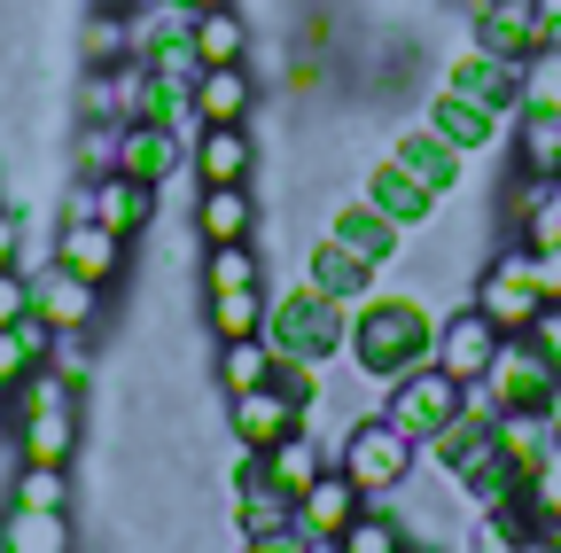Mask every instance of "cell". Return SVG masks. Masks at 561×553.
<instances>
[{"mask_svg": "<svg viewBox=\"0 0 561 553\" xmlns=\"http://www.w3.org/2000/svg\"><path fill=\"white\" fill-rule=\"evenodd\" d=\"M180 9H187V16H195V9H234V0H180Z\"/></svg>", "mask_w": 561, "mask_h": 553, "instance_id": "cell-49", "label": "cell"}, {"mask_svg": "<svg viewBox=\"0 0 561 553\" xmlns=\"http://www.w3.org/2000/svg\"><path fill=\"white\" fill-rule=\"evenodd\" d=\"M507 172L561 180V117L553 110H515L507 117Z\"/></svg>", "mask_w": 561, "mask_h": 553, "instance_id": "cell-24", "label": "cell"}, {"mask_svg": "<svg viewBox=\"0 0 561 553\" xmlns=\"http://www.w3.org/2000/svg\"><path fill=\"white\" fill-rule=\"evenodd\" d=\"M32 320V273L24 265H0V327Z\"/></svg>", "mask_w": 561, "mask_h": 553, "instance_id": "cell-42", "label": "cell"}, {"mask_svg": "<svg viewBox=\"0 0 561 553\" xmlns=\"http://www.w3.org/2000/svg\"><path fill=\"white\" fill-rule=\"evenodd\" d=\"M280 375V352L265 335H227L219 343V390L234 398V390H257V382H273Z\"/></svg>", "mask_w": 561, "mask_h": 553, "instance_id": "cell-31", "label": "cell"}, {"mask_svg": "<svg viewBox=\"0 0 561 553\" xmlns=\"http://www.w3.org/2000/svg\"><path fill=\"white\" fill-rule=\"evenodd\" d=\"M125 55H140V16L133 9H87L79 62H87V71H110V62H125Z\"/></svg>", "mask_w": 561, "mask_h": 553, "instance_id": "cell-28", "label": "cell"}, {"mask_svg": "<svg viewBox=\"0 0 561 553\" xmlns=\"http://www.w3.org/2000/svg\"><path fill=\"white\" fill-rule=\"evenodd\" d=\"M320 234H335L343 250H359L367 265H398L405 257V227H390L382 211H375V203L367 195H343V203H328V219H320Z\"/></svg>", "mask_w": 561, "mask_h": 553, "instance_id": "cell-17", "label": "cell"}, {"mask_svg": "<svg viewBox=\"0 0 561 553\" xmlns=\"http://www.w3.org/2000/svg\"><path fill=\"white\" fill-rule=\"evenodd\" d=\"M523 335H530V352H538V359H546V367L561 375V304H546V312H538V320H530Z\"/></svg>", "mask_w": 561, "mask_h": 553, "instance_id": "cell-44", "label": "cell"}, {"mask_svg": "<svg viewBox=\"0 0 561 553\" xmlns=\"http://www.w3.org/2000/svg\"><path fill=\"white\" fill-rule=\"evenodd\" d=\"M70 219H94L125 242H140L157 219H164V187L133 180V172H102V180H79V195H70Z\"/></svg>", "mask_w": 561, "mask_h": 553, "instance_id": "cell-5", "label": "cell"}, {"mask_svg": "<svg viewBox=\"0 0 561 553\" xmlns=\"http://www.w3.org/2000/svg\"><path fill=\"white\" fill-rule=\"evenodd\" d=\"M460 9H476V0H460Z\"/></svg>", "mask_w": 561, "mask_h": 553, "instance_id": "cell-52", "label": "cell"}, {"mask_svg": "<svg viewBox=\"0 0 561 553\" xmlns=\"http://www.w3.org/2000/svg\"><path fill=\"white\" fill-rule=\"evenodd\" d=\"M546 445H553L546 413H500V460H507L515 475H530V468L546 460Z\"/></svg>", "mask_w": 561, "mask_h": 553, "instance_id": "cell-36", "label": "cell"}, {"mask_svg": "<svg viewBox=\"0 0 561 553\" xmlns=\"http://www.w3.org/2000/svg\"><path fill=\"white\" fill-rule=\"evenodd\" d=\"M125 257H133V242L110 234V227H94V219H62V234H55V265H70L94 289L125 281Z\"/></svg>", "mask_w": 561, "mask_h": 553, "instance_id": "cell-20", "label": "cell"}, {"mask_svg": "<svg viewBox=\"0 0 561 553\" xmlns=\"http://www.w3.org/2000/svg\"><path fill=\"white\" fill-rule=\"evenodd\" d=\"M305 281H312V289H328L335 304L359 312V304L382 289V265H367L359 250H343L335 234H312V250H305Z\"/></svg>", "mask_w": 561, "mask_h": 553, "instance_id": "cell-21", "label": "cell"}, {"mask_svg": "<svg viewBox=\"0 0 561 553\" xmlns=\"http://www.w3.org/2000/svg\"><path fill=\"white\" fill-rule=\"evenodd\" d=\"M9 437H16V460H55L70 468L79 460V390H70L55 367L24 375L9 390Z\"/></svg>", "mask_w": 561, "mask_h": 553, "instance_id": "cell-2", "label": "cell"}, {"mask_svg": "<svg viewBox=\"0 0 561 553\" xmlns=\"http://www.w3.org/2000/svg\"><path fill=\"white\" fill-rule=\"evenodd\" d=\"M538 413H546V429H553V437H561V375H553V382H546V398H538Z\"/></svg>", "mask_w": 561, "mask_h": 553, "instance_id": "cell-48", "label": "cell"}, {"mask_svg": "<svg viewBox=\"0 0 561 553\" xmlns=\"http://www.w3.org/2000/svg\"><path fill=\"white\" fill-rule=\"evenodd\" d=\"M32 312H39L55 335H94V327H102V289L47 257V265H32Z\"/></svg>", "mask_w": 561, "mask_h": 553, "instance_id": "cell-9", "label": "cell"}, {"mask_svg": "<svg viewBox=\"0 0 561 553\" xmlns=\"http://www.w3.org/2000/svg\"><path fill=\"white\" fill-rule=\"evenodd\" d=\"M500 327H491L476 304H460V312H437V367L460 382V390H476L483 375H491V359H500Z\"/></svg>", "mask_w": 561, "mask_h": 553, "instance_id": "cell-10", "label": "cell"}, {"mask_svg": "<svg viewBox=\"0 0 561 553\" xmlns=\"http://www.w3.org/2000/svg\"><path fill=\"white\" fill-rule=\"evenodd\" d=\"M460 405H468V390H460L437 359H430V367H413V375H398V382L382 390V413H390V422H398L413 445H430V437L453 422Z\"/></svg>", "mask_w": 561, "mask_h": 553, "instance_id": "cell-6", "label": "cell"}, {"mask_svg": "<svg viewBox=\"0 0 561 553\" xmlns=\"http://www.w3.org/2000/svg\"><path fill=\"white\" fill-rule=\"evenodd\" d=\"M359 195L375 203V211H382L390 227H405V234H421V227H430V219L445 211V195H430V187H421L398 157H375V164L359 172Z\"/></svg>", "mask_w": 561, "mask_h": 553, "instance_id": "cell-14", "label": "cell"}, {"mask_svg": "<svg viewBox=\"0 0 561 553\" xmlns=\"http://www.w3.org/2000/svg\"><path fill=\"white\" fill-rule=\"evenodd\" d=\"M538 39L561 47V0H538Z\"/></svg>", "mask_w": 561, "mask_h": 553, "instance_id": "cell-47", "label": "cell"}, {"mask_svg": "<svg viewBox=\"0 0 561 553\" xmlns=\"http://www.w3.org/2000/svg\"><path fill=\"white\" fill-rule=\"evenodd\" d=\"M187 157H195V141H187L172 117H157V125H125V141H117V172L149 180V187L187 180Z\"/></svg>", "mask_w": 561, "mask_h": 553, "instance_id": "cell-13", "label": "cell"}, {"mask_svg": "<svg viewBox=\"0 0 561 553\" xmlns=\"http://www.w3.org/2000/svg\"><path fill=\"white\" fill-rule=\"evenodd\" d=\"M421 125H437L453 149H468V157H483V149H507V117L500 110H483V102H468L460 87H445L437 79V94L421 102Z\"/></svg>", "mask_w": 561, "mask_h": 553, "instance_id": "cell-16", "label": "cell"}, {"mask_svg": "<svg viewBox=\"0 0 561 553\" xmlns=\"http://www.w3.org/2000/svg\"><path fill=\"white\" fill-rule=\"evenodd\" d=\"M257 164H265V149L250 125H203L195 157H187L195 187H257Z\"/></svg>", "mask_w": 561, "mask_h": 553, "instance_id": "cell-11", "label": "cell"}, {"mask_svg": "<svg viewBox=\"0 0 561 553\" xmlns=\"http://www.w3.org/2000/svg\"><path fill=\"white\" fill-rule=\"evenodd\" d=\"M187 227L203 250L210 242H265V203H257V187H203Z\"/></svg>", "mask_w": 561, "mask_h": 553, "instance_id": "cell-18", "label": "cell"}, {"mask_svg": "<svg viewBox=\"0 0 561 553\" xmlns=\"http://www.w3.org/2000/svg\"><path fill=\"white\" fill-rule=\"evenodd\" d=\"M523 515H468V553H515L523 545Z\"/></svg>", "mask_w": 561, "mask_h": 553, "instance_id": "cell-40", "label": "cell"}, {"mask_svg": "<svg viewBox=\"0 0 561 553\" xmlns=\"http://www.w3.org/2000/svg\"><path fill=\"white\" fill-rule=\"evenodd\" d=\"M515 71L523 62H500V55H483L476 39L445 62V87H460L468 102H483V110H500V117H515Z\"/></svg>", "mask_w": 561, "mask_h": 553, "instance_id": "cell-25", "label": "cell"}, {"mask_svg": "<svg viewBox=\"0 0 561 553\" xmlns=\"http://www.w3.org/2000/svg\"><path fill=\"white\" fill-rule=\"evenodd\" d=\"M359 515H367V492H359V483H351L343 468H320L305 492H297V515H289V522H297L312 545H335Z\"/></svg>", "mask_w": 561, "mask_h": 553, "instance_id": "cell-12", "label": "cell"}, {"mask_svg": "<svg viewBox=\"0 0 561 553\" xmlns=\"http://www.w3.org/2000/svg\"><path fill=\"white\" fill-rule=\"evenodd\" d=\"M257 281H265L257 242H210V250H203V297H219V289H257Z\"/></svg>", "mask_w": 561, "mask_h": 553, "instance_id": "cell-34", "label": "cell"}, {"mask_svg": "<svg viewBox=\"0 0 561 553\" xmlns=\"http://www.w3.org/2000/svg\"><path fill=\"white\" fill-rule=\"evenodd\" d=\"M413 545V530H405V515H375V499H367V515L351 522L328 553H405Z\"/></svg>", "mask_w": 561, "mask_h": 553, "instance_id": "cell-38", "label": "cell"}, {"mask_svg": "<svg viewBox=\"0 0 561 553\" xmlns=\"http://www.w3.org/2000/svg\"><path fill=\"white\" fill-rule=\"evenodd\" d=\"M9 507L70 515V468H55V460H16V475H9Z\"/></svg>", "mask_w": 561, "mask_h": 553, "instance_id": "cell-33", "label": "cell"}, {"mask_svg": "<svg viewBox=\"0 0 561 553\" xmlns=\"http://www.w3.org/2000/svg\"><path fill=\"white\" fill-rule=\"evenodd\" d=\"M257 468H265V483H280V492H305V483L320 475V468H335V445L320 437V429H297V437H280V445H265L257 452Z\"/></svg>", "mask_w": 561, "mask_h": 553, "instance_id": "cell-26", "label": "cell"}, {"mask_svg": "<svg viewBox=\"0 0 561 553\" xmlns=\"http://www.w3.org/2000/svg\"><path fill=\"white\" fill-rule=\"evenodd\" d=\"M242 553H320L297 522H280V530H257V538H242Z\"/></svg>", "mask_w": 561, "mask_h": 553, "instance_id": "cell-45", "label": "cell"}, {"mask_svg": "<svg viewBox=\"0 0 561 553\" xmlns=\"http://www.w3.org/2000/svg\"><path fill=\"white\" fill-rule=\"evenodd\" d=\"M187 102H195L203 125H257V102H265V94H257V79H250V62H219V71L195 79Z\"/></svg>", "mask_w": 561, "mask_h": 553, "instance_id": "cell-23", "label": "cell"}, {"mask_svg": "<svg viewBox=\"0 0 561 553\" xmlns=\"http://www.w3.org/2000/svg\"><path fill=\"white\" fill-rule=\"evenodd\" d=\"M0 553H79V530L47 507H0Z\"/></svg>", "mask_w": 561, "mask_h": 553, "instance_id": "cell-27", "label": "cell"}, {"mask_svg": "<svg viewBox=\"0 0 561 553\" xmlns=\"http://www.w3.org/2000/svg\"><path fill=\"white\" fill-rule=\"evenodd\" d=\"M405 553H445V545H421V538H413V545H405Z\"/></svg>", "mask_w": 561, "mask_h": 553, "instance_id": "cell-50", "label": "cell"}, {"mask_svg": "<svg viewBox=\"0 0 561 553\" xmlns=\"http://www.w3.org/2000/svg\"><path fill=\"white\" fill-rule=\"evenodd\" d=\"M343 359L359 367V382L390 390L398 375H413V367H430V359H437V312L421 304L413 289H375L359 312H351Z\"/></svg>", "mask_w": 561, "mask_h": 553, "instance_id": "cell-1", "label": "cell"}, {"mask_svg": "<svg viewBox=\"0 0 561 553\" xmlns=\"http://www.w3.org/2000/svg\"><path fill=\"white\" fill-rule=\"evenodd\" d=\"M47 367H55V375H62L70 390H87V382H94V343H87V335H55Z\"/></svg>", "mask_w": 561, "mask_h": 553, "instance_id": "cell-41", "label": "cell"}, {"mask_svg": "<svg viewBox=\"0 0 561 553\" xmlns=\"http://www.w3.org/2000/svg\"><path fill=\"white\" fill-rule=\"evenodd\" d=\"M227 429H234V445L265 452V445H280V437L312 429V405H305L297 390H280V382H257V390H234V398H227Z\"/></svg>", "mask_w": 561, "mask_h": 553, "instance_id": "cell-7", "label": "cell"}, {"mask_svg": "<svg viewBox=\"0 0 561 553\" xmlns=\"http://www.w3.org/2000/svg\"><path fill=\"white\" fill-rule=\"evenodd\" d=\"M265 343L289 367H328V359H343V343H351V304H335L312 281H289L273 297V312H265Z\"/></svg>", "mask_w": 561, "mask_h": 553, "instance_id": "cell-3", "label": "cell"}, {"mask_svg": "<svg viewBox=\"0 0 561 553\" xmlns=\"http://www.w3.org/2000/svg\"><path fill=\"white\" fill-rule=\"evenodd\" d=\"M515 110H553V117H561V47L523 55V71H515Z\"/></svg>", "mask_w": 561, "mask_h": 553, "instance_id": "cell-37", "label": "cell"}, {"mask_svg": "<svg viewBox=\"0 0 561 553\" xmlns=\"http://www.w3.org/2000/svg\"><path fill=\"white\" fill-rule=\"evenodd\" d=\"M265 312H273V289L257 281V289H219V297H203V320H210V335H265Z\"/></svg>", "mask_w": 561, "mask_h": 553, "instance_id": "cell-32", "label": "cell"}, {"mask_svg": "<svg viewBox=\"0 0 561 553\" xmlns=\"http://www.w3.org/2000/svg\"><path fill=\"white\" fill-rule=\"evenodd\" d=\"M117 141H125V125H110V117H87V125H79V149H70L79 180H102V172H117Z\"/></svg>", "mask_w": 561, "mask_h": 553, "instance_id": "cell-39", "label": "cell"}, {"mask_svg": "<svg viewBox=\"0 0 561 553\" xmlns=\"http://www.w3.org/2000/svg\"><path fill=\"white\" fill-rule=\"evenodd\" d=\"M335 468L359 483L367 499H398L405 483L421 475V445L390 422V413H351L343 437H335Z\"/></svg>", "mask_w": 561, "mask_h": 553, "instance_id": "cell-4", "label": "cell"}, {"mask_svg": "<svg viewBox=\"0 0 561 553\" xmlns=\"http://www.w3.org/2000/svg\"><path fill=\"white\" fill-rule=\"evenodd\" d=\"M0 265H24V211L0 203Z\"/></svg>", "mask_w": 561, "mask_h": 553, "instance_id": "cell-46", "label": "cell"}, {"mask_svg": "<svg viewBox=\"0 0 561 553\" xmlns=\"http://www.w3.org/2000/svg\"><path fill=\"white\" fill-rule=\"evenodd\" d=\"M523 522H530V530H561V437H553L546 460L523 475Z\"/></svg>", "mask_w": 561, "mask_h": 553, "instance_id": "cell-35", "label": "cell"}, {"mask_svg": "<svg viewBox=\"0 0 561 553\" xmlns=\"http://www.w3.org/2000/svg\"><path fill=\"white\" fill-rule=\"evenodd\" d=\"M468 39H476L483 55H500V62L538 55V47H546V39H538V0H476V9H468Z\"/></svg>", "mask_w": 561, "mask_h": 553, "instance_id": "cell-19", "label": "cell"}, {"mask_svg": "<svg viewBox=\"0 0 561 553\" xmlns=\"http://www.w3.org/2000/svg\"><path fill=\"white\" fill-rule=\"evenodd\" d=\"M94 9H133V0H94Z\"/></svg>", "mask_w": 561, "mask_h": 553, "instance_id": "cell-51", "label": "cell"}, {"mask_svg": "<svg viewBox=\"0 0 561 553\" xmlns=\"http://www.w3.org/2000/svg\"><path fill=\"white\" fill-rule=\"evenodd\" d=\"M47 352H55V327L32 312V320H16V327H0V390H16L24 375H39L47 367Z\"/></svg>", "mask_w": 561, "mask_h": 553, "instance_id": "cell-30", "label": "cell"}, {"mask_svg": "<svg viewBox=\"0 0 561 553\" xmlns=\"http://www.w3.org/2000/svg\"><path fill=\"white\" fill-rule=\"evenodd\" d=\"M187 39L203 55V71H219V62H250V16L242 9H195L187 16Z\"/></svg>", "mask_w": 561, "mask_h": 553, "instance_id": "cell-29", "label": "cell"}, {"mask_svg": "<svg viewBox=\"0 0 561 553\" xmlns=\"http://www.w3.org/2000/svg\"><path fill=\"white\" fill-rule=\"evenodd\" d=\"M546 382H553V367L530 352V335H507V343H500V359H491V375H483L476 390L491 398V413H538Z\"/></svg>", "mask_w": 561, "mask_h": 553, "instance_id": "cell-15", "label": "cell"}, {"mask_svg": "<svg viewBox=\"0 0 561 553\" xmlns=\"http://www.w3.org/2000/svg\"><path fill=\"white\" fill-rule=\"evenodd\" d=\"M523 250V242H515ZM523 273H530V289L546 297V304H561V250H523Z\"/></svg>", "mask_w": 561, "mask_h": 553, "instance_id": "cell-43", "label": "cell"}, {"mask_svg": "<svg viewBox=\"0 0 561 553\" xmlns=\"http://www.w3.org/2000/svg\"><path fill=\"white\" fill-rule=\"evenodd\" d=\"M382 157H398V164H405L421 187H430V195H453V187H460V172H468V149H453L437 125H405Z\"/></svg>", "mask_w": 561, "mask_h": 553, "instance_id": "cell-22", "label": "cell"}, {"mask_svg": "<svg viewBox=\"0 0 561 553\" xmlns=\"http://www.w3.org/2000/svg\"><path fill=\"white\" fill-rule=\"evenodd\" d=\"M468 304L500 327V335H523L538 312H546V297L530 289V273H523V250H507V257H491L483 273H476V289H468Z\"/></svg>", "mask_w": 561, "mask_h": 553, "instance_id": "cell-8", "label": "cell"}]
</instances>
